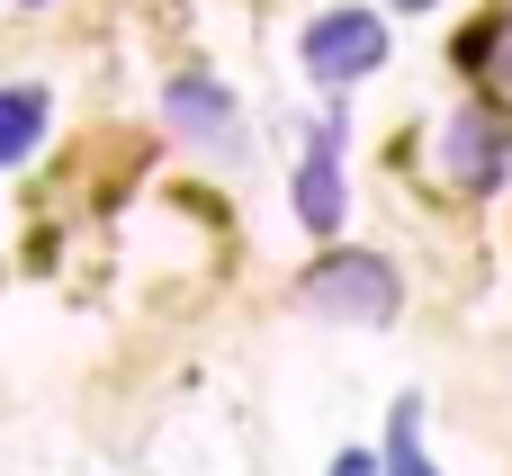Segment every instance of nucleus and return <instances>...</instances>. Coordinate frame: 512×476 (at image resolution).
I'll use <instances>...</instances> for the list:
<instances>
[{
    "mask_svg": "<svg viewBox=\"0 0 512 476\" xmlns=\"http://www.w3.org/2000/svg\"><path fill=\"white\" fill-rule=\"evenodd\" d=\"M504 81H512V27H504Z\"/></svg>",
    "mask_w": 512,
    "mask_h": 476,
    "instance_id": "1a4fd4ad",
    "label": "nucleus"
},
{
    "mask_svg": "<svg viewBox=\"0 0 512 476\" xmlns=\"http://www.w3.org/2000/svg\"><path fill=\"white\" fill-rule=\"evenodd\" d=\"M162 117H171L189 144H234V126H243L234 99H225L207 72H171V81H162Z\"/></svg>",
    "mask_w": 512,
    "mask_h": 476,
    "instance_id": "39448f33",
    "label": "nucleus"
},
{
    "mask_svg": "<svg viewBox=\"0 0 512 476\" xmlns=\"http://www.w3.org/2000/svg\"><path fill=\"white\" fill-rule=\"evenodd\" d=\"M396 9H432V0H396Z\"/></svg>",
    "mask_w": 512,
    "mask_h": 476,
    "instance_id": "9d476101",
    "label": "nucleus"
},
{
    "mask_svg": "<svg viewBox=\"0 0 512 476\" xmlns=\"http://www.w3.org/2000/svg\"><path fill=\"white\" fill-rule=\"evenodd\" d=\"M36 135H45V90H0V171L27 162Z\"/></svg>",
    "mask_w": 512,
    "mask_h": 476,
    "instance_id": "0eeeda50",
    "label": "nucleus"
},
{
    "mask_svg": "<svg viewBox=\"0 0 512 476\" xmlns=\"http://www.w3.org/2000/svg\"><path fill=\"white\" fill-rule=\"evenodd\" d=\"M378 476H441L423 459V396H396L387 414V450H378Z\"/></svg>",
    "mask_w": 512,
    "mask_h": 476,
    "instance_id": "423d86ee",
    "label": "nucleus"
},
{
    "mask_svg": "<svg viewBox=\"0 0 512 476\" xmlns=\"http://www.w3.org/2000/svg\"><path fill=\"white\" fill-rule=\"evenodd\" d=\"M333 476H378V459H369V450H342V459H333Z\"/></svg>",
    "mask_w": 512,
    "mask_h": 476,
    "instance_id": "6e6552de",
    "label": "nucleus"
},
{
    "mask_svg": "<svg viewBox=\"0 0 512 476\" xmlns=\"http://www.w3.org/2000/svg\"><path fill=\"white\" fill-rule=\"evenodd\" d=\"M405 306V279L378 261V252H333L306 270V315H333V324H387Z\"/></svg>",
    "mask_w": 512,
    "mask_h": 476,
    "instance_id": "f257e3e1",
    "label": "nucleus"
},
{
    "mask_svg": "<svg viewBox=\"0 0 512 476\" xmlns=\"http://www.w3.org/2000/svg\"><path fill=\"white\" fill-rule=\"evenodd\" d=\"M297 54H306V72H315L324 90H351L360 72L387 63V18H378V9H324Z\"/></svg>",
    "mask_w": 512,
    "mask_h": 476,
    "instance_id": "f03ea898",
    "label": "nucleus"
},
{
    "mask_svg": "<svg viewBox=\"0 0 512 476\" xmlns=\"http://www.w3.org/2000/svg\"><path fill=\"white\" fill-rule=\"evenodd\" d=\"M512 162V126L495 108H459L450 117V135H441V171L459 180V189H495Z\"/></svg>",
    "mask_w": 512,
    "mask_h": 476,
    "instance_id": "20e7f679",
    "label": "nucleus"
},
{
    "mask_svg": "<svg viewBox=\"0 0 512 476\" xmlns=\"http://www.w3.org/2000/svg\"><path fill=\"white\" fill-rule=\"evenodd\" d=\"M342 117H315L306 126V162H297V225L306 234H333L342 225Z\"/></svg>",
    "mask_w": 512,
    "mask_h": 476,
    "instance_id": "7ed1b4c3",
    "label": "nucleus"
}]
</instances>
